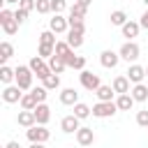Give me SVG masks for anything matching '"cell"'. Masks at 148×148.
Instances as JSON below:
<instances>
[{
    "label": "cell",
    "instance_id": "obj_23",
    "mask_svg": "<svg viewBox=\"0 0 148 148\" xmlns=\"http://www.w3.org/2000/svg\"><path fill=\"white\" fill-rule=\"evenodd\" d=\"M130 95L134 97V102H146V99H148V86H143V83H136V86L130 90Z\"/></svg>",
    "mask_w": 148,
    "mask_h": 148
},
{
    "label": "cell",
    "instance_id": "obj_36",
    "mask_svg": "<svg viewBox=\"0 0 148 148\" xmlns=\"http://www.w3.org/2000/svg\"><path fill=\"white\" fill-rule=\"evenodd\" d=\"M37 14H49L51 12V0H37Z\"/></svg>",
    "mask_w": 148,
    "mask_h": 148
},
{
    "label": "cell",
    "instance_id": "obj_2",
    "mask_svg": "<svg viewBox=\"0 0 148 148\" xmlns=\"http://www.w3.org/2000/svg\"><path fill=\"white\" fill-rule=\"evenodd\" d=\"M25 136H28L30 143H46L49 136H51V132L46 130V125H32V127L25 130Z\"/></svg>",
    "mask_w": 148,
    "mask_h": 148
},
{
    "label": "cell",
    "instance_id": "obj_40",
    "mask_svg": "<svg viewBox=\"0 0 148 148\" xmlns=\"http://www.w3.org/2000/svg\"><path fill=\"white\" fill-rule=\"evenodd\" d=\"M139 23H141V28H146V30H148V9L141 14V21H139Z\"/></svg>",
    "mask_w": 148,
    "mask_h": 148
},
{
    "label": "cell",
    "instance_id": "obj_43",
    "mask_svg": "<svg viewBox=\"0 0 148 148\" xmlns=\"http://www.w3.org/2000/svg\"><path fill=\"white\" fill-rule=\"evenodd\" d=\"M21 0H5V5H18Z\"/></svg>",
    "mask_w": 148,
    "mask_h": 148
},
{
    "label": "cell",
    "instance_id": "obj_19",
    "mask_svg": "<svg viewBox=\"0 0 148 148\" xmlns=\"http://www.w3.org/2000/svg\"><path fill=\"white\" fill-rule=\"evenodd\" d=\"M116 106H118V111H130V109L134 106V97H132L130 92L118 95V97H116Z\"/></svg>",
    "mask_w": 148,
    "mask_h": 148
},
{
    "label": "cell",
    "instance_id": "obj_30",
    "mask_svg": "<svg viewBox=\"0 0 148 148\" xmlns=\"http://www.w3.org/2000/svg\"><path fill=\"white\" fill-rule=\"evenodd\" d=\"M12 56H14V46H12L9 42H2V44H0V60L7 62Z\"/></svg>",
    "mask_w": 148,
    "mask_h": 148
},
{
    "label": "cell",
    "instance_id": "obj_46",
    "mask_svg": "<svg viewBox=\"0 0 148 148\" xmlns=\"http://www.w3.org/2000/svg\"><path fill=\"white\" fill-rule=\"evenodd\" d=\"M146 76H148V67H146Z\"/></svg>",
    "mask_w": 148,
    "mask_h": 148
},
{
    "label": "cell",
    "instance_id": "obj_3",
    "mask_svg": "<svg viewBox=\"0 0 148 148\" xmlns=\"http://www.w3.org/2000/svg\"><path fill=\"white\" fill-rule=\"evenodd\" d=\"M28 67H30V69H32V74H35L37 79H42V81H44L46 76H51V74H53V72H51V67H49V65L44 62V58H39V56H32V58H30V62H28Z\"/></svg>",
    "mask_w": 148,
    "mask_h": 148
},
{
    "label": "cell",
    "instance_id": "obj_11",
    "mask_svg": "<svg viewBox=\"0 0 148 148\" xmlns=\"http://www.w3.org/2000/svg\"><path fill=\"white\" fill-rule=\"evenodd\" d=\"M21 97H23V90H21L18 86H7V88L2 90V99H5L7 104H16V102H21Z\"/></svg>",
    "mask_w": 148,
    "mask_h": 148
},
{
    "label": "cell",
    "instance_id": "obj_12",
    "mask_svg": "<svg viewBox=\"0 0 148 148\" xmlns=\"http://www.w3.org/2000/svg\"><path fill=\"white\" fill-rule=\"evenodd\" d=\"M65 62H67V67H72V69H79V72H83V69H86V58H83V56H76L74 51H69V53H67Z\"/></svg>",
    "mask_w": 148,
    "mask_h": 148
},
{
    "label": "cell",
    "instance_id": "obj_37",
    "mask_svg": "<svg viewBox=\"0 0 148 148\" xmlns=\"http://www.w3.org/2000/svg\"><path fill=\"white\" fill-rule=\"evenodd\" d=\"M136 125H141V127L148 130V109H143V111L136 113Z\"/></svg>",
    "mask_w": 148,
    "mask_h": 148
},
{
    "label": "cell",
    "instance_id": "obj_8",
    "mask_svg": "<svg viewBox=\"0 0 148 148\" xmlns=\"http://www.w3.org/2000/svg\"><path fill=\"white\" fill-rule=\"evenodd\" d=\"M49 30L56 32V35H62V32L69 30V23H67V18L62 14H53V18L49 21Z\"/></svg>",
    "mask_w": 148,
    "mask_h": 148
},
{
    "label": "cell",
    "instance_id": "obj_38",
    "mask_svg": "<svg viewBox=\"0 0 148 148\" xmlns=\"http://www.w3.org/2000/svg\"><path fill=\"white\" fill-rule=\"evenodd\" d=\"M28 14H30V12H25V9H21V7H18V9H16V12H14V18H16V21H18V25H21V23H25V21H28Z\"/></svg>",
    "mask_w": 148,
    "mask_h": 148
},
{
    "label": "cell",
    "instance_id": "obj_5",
    "mask_svg": "<svg viewBox=\"0 0 148 148\" xmlns=\"http://www.w3.org/2000/svg\"><path fill=\"white\" fill-rule=\"evenodd\" d=\"M120 60H127V62H134L136 58H139V53H141V49H139V44L136 42H125L123 46H120Z\"/></svg>",
    "mask_w": 148,
    "mask_h": 148
},
{
    "label": "cell",
    "instance_id": "obj_39",
    "mask_svg": "<svg viewBox=\"0 0 148 148\" xmlns=\"http://www.w3.org/2000/svg\"><path fill=\"white\" fill-rule=\"evenodd\" d=\"M18 7H21V9H25V12H32V9L37 7V0H21V2H18Z\"/></svg>",
    "mask_w": 148,
    "mask_h": 148
},
{
    "label": "cell",
    "instance_id": "obj_31",
    "mask_svg": "<svg viewBox=\"0 0 148 148\" xmlns=\"http://www.w3.org/2000/svg\"><path fill=\"white\" fill-rule=\"evenodd\" d=\"M86 14H88V7L79 5V2H74V5L69 7V16H76V18H86Z\"/></svg>",
    "mask_w": 148,
    "mask_h": 148
},
{
    "label": "cell",
    "instance_id": "obj_45",
    "mask_svg": "<svg viewBox=\"0 0 148 148\" xmlns=\"http://www.w3.org/2000/svg\"><path fill=\"white\" fill-rule=\"evenodd\" d=\"M143 5H146V9H148V0H143Z\"/></svg>",
    "mask_w": 148,
    "mask_h": 148
},
{
    "label": "cell",
    "instance_id": "obj_21",
    "mask_svg": "<svg viewBox=\"0 0 148 148\" xmlns=\"http://www.w3.org/2000/svg\"><path fill=\"white\" fill-rule=\"evenodd\" d=\"M49 67H51V72H53V74H62V72H65V67H67V62H65L60 56H56V53H53V56L49 58Z\"/></svg>",
    "mask_w": 148,
    "mask_h": 148
},
{
    "label": "cell",
    "instance_id": "obj_18",
    "mask_svg": "<svg viewBox=\"0 0 148 148\" xmlns=\"http://www.w3.org/2000/svg\"><path fill=\"white\" fill-rule=\"evenodd\" d=\"M95 95H97L99 102H113L116 90H113V86H99V88L95 90Z\"/></svg>",
    "mask_w": 148,
    "mask_h": 148
},
{
    "label": "cell",
    "instance_id": "obj_24",
    "mask_svg": "<svg viewBox=\"0 0 148 148\" xmlns=\"http://www.w3.org/2000/svg\"><path fill=\"white\" fill-rule=\"evenodd\" d=\"M18 125H21V127H32V125H37L35 111H21V113H18Z\"/></svg>",
    "mask_w": 148,
    "mask_h": 148
},
{
    "label": "cell",
    "instance_id": "obj_6",
    "mask_svg": "<svg viewBox=\"0 0 148 148\" xmlns=\"http://www.w3.org/2000/svg\"><path fill=\"white\" fill-rule=\"evenodd\" d=\"M79 79H81V86H83L86 90H90V92H95V90L102 86L99 76H97L95 72H88V69H83V72L79 74Z\"/></svg>",
    "mask_w": 148,
    "mask_h": 148
},
{
    "label": "cell",
    "instance_id": "obj_28",
    "mask_svg": "<svg viewBox=\"0 0 148 148\" xmlns=\"http://www.w3.org/2000/svg\"><path fill=\"white\" fill-rule=\"evenodd\" d=\"M109 18H111V25H120V28H123V25L127 23V14H125L123 9L111 12V16H109Z\"/></svg>",
    "mask_w": 148,
    "mask_h": 148
},
{
    "label": "cell",
    "instance_id": "obj_29",
    "mask_svg": "<svg viewBox=\"0 0 148 148\" xmlns=\"http://www.w3.org/2000/svg\"><path fill=\"white\" fill-rule=\"evenodd\" d=\"M42 86H44L46 90H56V88H60V74H51V76H46V79L42 81Z\"/></svg>",
    "mask_w": 148,
    "mask_h": 148
},
{
    "label": "cell",
    "instance_id": "obj_4",
    "mask_svg": "<svg viewBox=\"0 0 148 148\" xmlns=\"http://www.w3.org/2000/svg\"><path fill=\"white\" fill-rule=\"evenodd\" d=\"M0 25L7 35H16V30H18V21L14 18V12H9L7 7L0 9Z\"/></svg>",
    "mask_w": 148,
    "mask_h": 148
},
{
    "label": "cell",
    "instance_id": "obj_14",
    "mask_svg": "<svg viewBox=\"0 0 148 148\" xmlns=\"http://www.w3.org/2000/svg\"><path fill=\"white\" fill-rule=\"evenodd\" d=\"M76 141H79V146H92V141H95V132L90 130V127H81L79 132H76Z\"/></svg>",
    "mask_w": 148,
    "mask_h": 148
},
{
    "label": "cell",
    "instance_id": "obj_10",
    "mask_svg": "<svg viewBox=\"0 0 148 148\" xmlns=\"http://www.w3.org/2000/svg\"><path fill=\"white\" fill-rule=\"evenodd\" d=\"M60 130L67 132V134H74V132L81 130V120H79L74 113H72V116H65V118L60 120Z\"/></svg>",
    "mask_w": 148,
    "mask_h": 148
},
{
    "label": "cell",
    "instance_id": "obj_25",
    "mask_svg": "<svg viewBox=\"0 0 148 148\" xmlns=\"http://www.w3.org/2000/svg\"><path fill=\"white\" fill-rule=\"evenodd\" d=\"M67 44L72 46V49H79L81 44H83V32H76V30H67Z\"/></svg>",
    "mask_w": 148,
    "mask_h": 148
},
{
    "label": "cell",
    "instance_id": "obj_16",
    "mask_svg": "<svg viewBox=\"0 0 148 148\" xmlns=\"http://www.w3.org/2000/svg\"><path fill=\"white\" fill-rule=\"evenodd\" d=\"M60 102H62L65 106H74V104H79V92H76L74 88H65V90L60 92Z\"/></svg>",
    "mask_w": 148,
    "mask_h": 148
},
{
    "label": "cell",
    "instance_id": "obj_27",
    "mask_svg": "<svg viewBox=\"0 0 148 148\" xmlns=\"http://www.w3.org/2000/svg\"><path fill=\"white\" fill-rule=\"evenodd\" d=\"M92 113V109L88 106V104H83V102H79V104H74V116L79 118V120H86L88 116Z\"/></svg>",
    "mask_w": 148,
    "mask_h": 148
},
{
    "label": "cell",
    "instance_id": "obj_20",
    "mask_svg": "<svg viewBox=\"0 0 148 148\" xmlns=\"http://www.w3.org/2000/svg\"><path fill=\"white\" fill-rule=\"evenodd\" d=\"M35 118H37V125H46L49 118H51V109H49L46 104H37V109H35Z\"/></svg>",
    "mask_w": 148,
    "mask_h": 148
},
{
    "label": "cell",
    "instance_id": "obj_26",
    "mask_svg": "<svg viewBox=\"0 0 148 148\" xmlns=\"http://www.w3.org/2000/svg\"><path fill=\"white\" fill-rule=\"evenodd\" d=\"M0 81H2V83H12V81H16V69L2 65V67H0Z\"/></svg>",
    "mask_w": 148,
    "mask_h": 148
},
{
    "label": "cell",
    "instance_id": "obj_42",
    "mask_svg": "<svg viewBox=\"0 0 148 148\" xmlns=\"http://www.w3.org/2000/svg\"><path fill=\"white\" fill-rule=\"evenodd\" d=\"M76 2H79V5H83V7H90V2H92V0H76Z\"/></svg>",
    "mask_w": 148,
    "mask_h": 148
},
{
    "label": "cell",
    "instance_id": "obj_9",
    "mask_svg": "<svg viewBox=\"0 0 148 148\" xmlns=\"http://www.w3.org/2000/svg\"><path fill=\"white\" fill-rule=\"evenodd\" d=\"M99 62H102V67H106V69H113V67L120 62V53H116V51L106 49V51H102V53H99Z\"/></svg>",
    "mask_w": 148,
    "mask_h": 148
},
{
    "label": "cell",
    "instance_id": "obj_17",
    "mask_svg": "<svg viewBox=\"0 0 148 148\" xmlns=\"http://www.w3.org/2000/svg\"><path fill=\"white\" fill-rule=\"evenodd\" d=\"M111 86H113L116 95H125V92H130V79H127V76H116Z\"/></svg>",
    "mask_w": 148,
    "mask_h": 148
},
{
    "label": "cell",
    "instance_id": "obj_32",
    "mask_svg": "<svg viewBox=\"0 0 148 148\" xmlns=\"http://www.w3.org/2000/svg\"><path fill=\"white\" fill-rule=\"evenodd\" d=\"M39 44H46V46H56L58 42H56V32H51V30H44L42 35H39Z\"/></svg>",
    "mask_w": 148,
    "mask_h": 148
},
{
    "label": "cell",
    "instance_id": "obj_35",
    "mask_svg": "<svg viewBox=\"0 0 148 148\" xmlns=\"http://www.w3.org/2000/svg\"><path fill=\"white\" fill-rule=\"evenodd\" d=\"M67 9V0H51V12L53 14H62Z\"/></svg>",
    "mask_w": 148,
    "mask_h": 148
},
{
    "label": "cell",
    "instance_id": "obj_1",
    "mask_svg": "<svg viewBox=\"0 0 148 148\" xmlns=\"http://www.w3.org/2000/svg\"><path fill=\"white\" fill-rule=\"evenodd\" d=\"M32 69L28 65H18L16 67V86L21 90H32Z\"/></svg>",
    "mask_w": 148,
    "mask_h": 148
},
{
    "label": "cell",
    "instance_id": "obj_13",
    "mask_svg": "<svg viewBox=\"0 0 148 148\" xmlns=\"http://www.w3.org/2000/svg\"><path fill=\"white\" fill-rule=\"evenodd\" d=\"M143 76H146V67H141V65H130V69H127V79H130V83H141L143 81Z\"/></svg>",
    "mask_w": 148,
    "mask_h": 148
},
{
    "label": "cell",
    "instance_id": "obj_22",
    "mask_svg": "<svg viewBox=\"0 0 148 148\" xmlns=\"http://www.w3.org/2000/svg\"><path fill=\"white\" fill-rule=\"evenodd\" d=\"M18 104H21V109H23V111H35L39 102L35 99V95H32V92H23V97H21V102H18Z\"/></svg>",
    "mask_w": 148,
    "mask_h": 148
},
{
    "label": "cell",
    "instance_id": "obj_44",
    "mask_svg": "<svg viewBox=\"0 0 148 148\" xmlns=\"http://www.w3.org/2000/svg\"><path fill=\"white\" fill-rule=\"evenodd\" d=\"M30 148H44V143H30Z\"/></svg>",
    "mask_w": 148,
    "mask_h": 148
},
{
    "label": "cell",
    "instance_id": "obj_15",
    "mask_svg": "<svg viewBox=\"0 0 148 148\" xmlns=\"http://www.w3.org/2000/svg\"><path fill=\"white\" fill-rule=\"evenodd\" d=\"M123 37H127V42H132L136 35H139V30H141V23H136V21H127L123 28Z\"/></svg>",
    "mask_w": 148,
    "mask_h": 148
},
{
    "label": "cell",
    "instance_id": "obj_7",
    "mask_svg": "<svg viewBox=\"0 0 148 148\" xmlns=\"http://www.w3.org/2000/svg\"><path fill=\"white\" fill-rule=\"evenodd\" d=\"M116 111H118L116 102H97V104L92 106V116H95V118H111Z\"/></svg>",
    "mask_w": 148,
    "mask_h": 148
},
{
    "label": "cell",
    "instance_id": "obj_41",
    "mask_svg": "<svg viewBox=\"0 0 148 148\" xmlns=\"http://www.w3.org/2000/svg\"><path fill=\"white\" fill-rule=\"evenodd\" d=\"M5 148H21V143H18V141H9Z\"/></svg>",
    "mask_w": 148,
    "mask_h": 148
},
{
    "label": "cell",
    "instance_id": "obj_33",
    "mask_svg": "<svg viewBox=\"0 0 148 148\" xmlns=\"http://www.w3.org/2000/svg\"><path fill=\"white\" fill-rule=\"evenodd\" d=\"M30 92L35 95V99H37L39 104H44V102H46V97H49V90H46L44 86H37V88H32Z\"/></svg>",
    "mask_w": 148,
    "mask_h": 148
},
{
    "label": "cell",
    "instance_id": "obj_34",
    "mask_svg": "<svg viewBox=\"0 0 148 148\" xmlns=\"http://www.w3.org/2000/svg\"><path fill=\"white\" fill-rule=\"evenodd\" d=\"M69 51H74V49H72L67 42H58V44H56V56H60L62 60L67 58V53H69Z\"/></svg>",
    "mask_w": 148,
    "mask_h": 148
}]
</instances>
